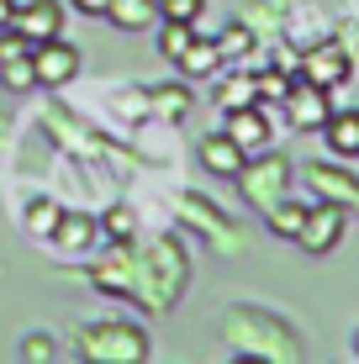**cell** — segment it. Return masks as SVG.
I'll return each instance as SVG.
<instances>
[{"instance_id": "obj_9", "label": "cell", "mask_w": 359, "mask_h": 364, "mask_svg": "<svg viewBox=\"0 0 359 364\" xmlns=\"http://www.w3.org/2000/svg\"><path fill=\"white\" fill-rule=\"evenodd\" d=\"M201 164L212 174H222V180H238V169L249 164V154H243L227 132H212V137H201Z\"/></svg>"}, {"instance_id": "obj_4", "label": "cell", "mask_w": 359, "mask_h": 364, "mask_svg": "<svg viewBox=\"0 0 359 364\" xmlns=\"http://www.w3.org/2000/svg\"><path fill=\"white\" fill-rule=\"evenodd\" d=\"M306 191L328 206H343V211H359V180L333 164H306Z\"/></svg>"}, {"instance_id": "obj_25", "label": "cell", "mask_w": 359, "mask_h": 364, "mask_svg": "<svg viewBox=\"0 0 359 364\" xmlns=\"http://www.w3.org/2000/svg\"><path fill=\"white\" fill-rule=\"evenodd\" d=\"M354 354H359V333H354Z\"/></svg>"}, {"instance_id": "obj_22", "label": "cell", "mask_w": 359, "mask_h": 364, "mask_svg": "<svg viewBox=\"0 0 359 364\" xmlns=\"http://www.w3.org/2000/svg\"><path fill=\"white\" fill-rule=\"evenodd\" d=\"M69 6L80 11V16H106V6H111V0H69Z\"/></svg>"}, {"instance_id": "obj_1", "label": "cell", "mask_w": 359, "mask_h": 364, "mask_svg": "<svg viewBox=\"0 0 359 364\" xmlns=\"http://www.w3.org/2000/svg\"><path fill=\"white\" fill-rule=\"evenodd\" d=\"M280 106H286V117H291V127H296V132H323V122L333 117L328 90H323V85H312V80H296Z\"/></svg>"}, {"instance_id": "obj_14", "label": "cell", "mask_w": 359, "mask_h": 364, "mask_svg": "<svg viewBox=\"0 0 359 364\" xmlns=\"http://www.w3.org/2000/svg\"><path fill=\"white\" fill-rule=\"evenodd\" d=\"M154 0H111L106 6V16L117 21L122 32H143V27H154Z\"/></svg>"}, {"instance_id": "obj_16", "label": "cell", "mask_w": 359, "mask_h": 364, "mask_svg": "<svg viewBox=\"0 0 359 364\" xmlns=\"http://www.w3.org/2000/svg\"><path fill=\"white\" fill-rule=\"evenodd\" d=\"M217 100H222V111H238V106H259V90H254L249 74H232V80L217 90Z\"/></svg>"}, {"instance_id": "obj_19", "label": "cell", "mask_w": 359, "mask_h": 364, "mask_svg": "<svg viewBox=\"0 0 359 364\" xmlns=\"http://www.w3.org/2000/svg\"><path fill=\"white\" fill-rule=\"evenodd\" d=\"M254 90H259V100H286L291 80H286L280 69H264V74H254Z\"/></svg>"}, {"instance_id": "obj_6", "label": "cell", "mask_w": 359, "mask_h": 364, "mask_svg": "<svg viewBox=\"0 0 359 364\" xmlns=\"http://www.w3.org/2000/svg\"><path fill=\"white\" fill-rule=\"evenodd\" d=\"M349 53H343L338 43H323V48H312V53L301 58V80H312V85H323V90H338L343 80H349Z\"/></svg>"}, {"instance_id": "obj_17", "label": "cell", "mask_w": 359, "mask_h": 364, "mask_svg": "<svg viewBox=\"0 0 359 364\" xmlns=\"http://www.w3.org/2000/svg\"><path fill=\"white\" fill-rule=\"evenodd\" d=\"M249 48H254V32H249V27H238V21H232V27L217 37V53H222V64H227V58H243Z\"/></svg>"}, {"instance_id": "obj_3", "label": "cell", "mask_w": 359, "mask_h": 364, "mask_svg": "<svg viewBox=\"0 0 359 364\" xmlns=\"http://www.w3.org/2000/svg\"><path fill=\"white\" fill-rule=\"evenodd\" d=\"M343 217L349 211L343 206H306V222H301V232H296V243L306 248V254H333L338 248V237H343Z\"/></svg>"}, {"instance_id": "obj_21", "label": "cell", "mask_w": 359, "mask_h": 364, "mask_svg": "<svg viewBox=\"0 0 359 364\" xmlns=\"http://www.w3.org/2000/svg\"><path fill=\"white\" fill-rule=\"evenodd\" d=\"M159 11H164V21H195L206 11V0H159Z\"/></svg>"}, {"instance_id": "obj_13", "label": "cell", "mask_w": 359, "mask_h": 364, "mask_svg": "<svg viewBox=\"0 0 359 364\" xmlns=\"http://www.w3.org/2000/svg\"><path fill=\"white\" fill-rule=\"evenodd\" d=\"M175 64L191 74V80H201V74H217L222 53H217V43H206V37H191V43H185V53L175 58Z\"/></svg>"}, {"instance_id": "obj_12", "label": "cell", "mask_w": 359, "mask_h": 364, "mask_svg": "<svg viewBox=\"0 0 359 364\" xmlns=\"http://www.w3.org/2000/svg\"><path fill=\"white\" fill-rule=\"evenodd\" d=\"M53 237L58 248H69V254H80V248H90V237H95V222L90 217H80V211H58V222H53Z\"/></svg>"}, {"instance_id": "obj_18", "label": "cell", "mask_w": 359, "mask_h": 364, "mask_svg": "<svg viewBox=\"0 0 359 364\" xmlns=\"http://www.w3.org/2000/svg\"><path fill=\"white\" fill-rule=\"evenodd\" d=\"M191 37H195V21H164V37H159V48H164V58H180Z\"/></svg>"}, {"instance_id": "obj_7", "label": "cell", "mask_w": 359, "mask_h": 364, "mask_svg": "<svg viewBox=\"0 0 359 364\" xmlns=\"http://www.w3.org/2000/svg\"><path fill=\"white\" fill-rule=\"evenodd\" d=\"M227 137L243 148V154H264L269 148V117L259 106H238V111H227Z\"/></svg>"}, {"instance_id": "obj_15", "label": "cell", "mask_w": 359, "mask_h": 364, "mask_svg": "<svg viewBox=\"0 0 359 364\" xmlns=\"http://www.w3.org/2000/svg\"><path fill=\"white\" fill-rule=\"evenodd\" d=\"M301 222H306V206H301V200H286V196H280L275 206H269V232H275V237H291V243H296Z\"/></svg>"}, {"instance_id": "obj_2", "label": "cell", "mask_w": 359, "mask_h": 364, "mask_svg": "<svg viewBox=\"0 0 359 364\" xmlns=\"http://www.w3.org/2000/svg\"><path fill=\"white\" fill-rule=\"evenodd\" d=\"M238 185H243V196H249L254 200V206H275V200L280 196H286V185H291V164H286V159H264V164H243L238 169Z\"/></svg>"}, {"instance_id": "obj_11", "label": "cell", "mask_w": 359, "mask_h": 364, "mask_svg": "<svg viewBox=\"0 0 359 364\" xmlns=\"http://www.w3.org/2000/svg\"><path fill=\"white\" fill-rule=\"evenodd\" d=\"M323 137L338 159H359V111H333L323 122Z\"/></svg>"}, {"instance_id": "obj_5", "label": "cell", "mask_w": 359, "mask_h": 364, "mask_svg": "<svg viewBox=\"0 0 359 364\" xmlns=\"http://www.w3.org/2000/svg\"><path fill=\"white\" fill-rule=\"evenodd\" d=\"M58 21H64V6H58V0H32V6H16L11 32L27 48H37V43H48V37H58Z\"/></svg>"}, {"instance_id": "obj_8", "label": "cell", "mask_w": 359, "mask_h": 364, "mask_svg": "<svg viewBox=\"0 0 359 364\" xmlns=\"http://www.w3.org/2000/svg\"><path fill=\"white\" fill-rule=\"evenodd\" d=\"M32 69H37V85H64L74 69H80V53L64 48L58 37H48V43L32 48Z\"/></svg>"}, {"instance_id": "obj_10", "label": "cell", "mask_w": 359, "mask_h": 364, "mask_svg": "<svg viewBox=\"0 0 359 364\" xmlns=\"http://www.w3.org/2000/svg\"><path fill=\"white\" fill-rule=\"evenodd\" d=\"M95 354H111V359H127V364H138L148 359V348H143V333L138 328H95Z\"/></svg>"}, {"instance_id": "obj_24", "label": "cell", "mask_w": 359, "mask_h": 364, "mask_svg": "<svg viewBox=\"0 0 359 364\" xmlns=\"http://www.w3.org/2000/svg\"><path fill=\"white\" fill-rule=\"evenodd\" d=\"M11 16H16V0H0V32L11 27Z\"/></svg>"}, {"instance_id": "obj_23", "label": "cell", "mask_w": 359, "mask_h": 364, "mask_svg": "<svg viewBox=\"0 0 359 364\" xmlns=\"http://www.w3.org/2000/svg\"><path fill=\"white\" fill-rule=\"evenodd\" d=\"M106 232H117V237H127V217H122V211H111V217H106Z\"/></svg>"}, {"instance_id": "obj_20", "label": "cell", "mask_w": 359, "mask_h": 364, "mask_svg": "<svg viewBox=\"0 0 359 364\" xmlns=\"http://www.w3.org/2000/svg\"><path fill=\"white\" fill-rule=\"evenodd\" d=\"M53 222H58V206H53V200H32V206H27V228L32 232H53Z\"/></svg>"}]
</instances>
